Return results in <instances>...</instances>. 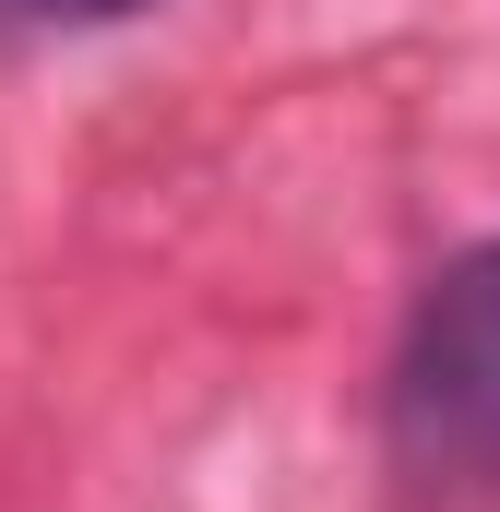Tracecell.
<instances>
[{
    "instance_id": "obj_1",
    "label": "cell",
    "mask_w": 500,
    "mask_h": 512,
    "mask_svg": "<svg viewBox=\"0 0 500 512\" xmlns=\"http://www.w3.org/2000/svg\"><path fill=\"white\" fill-rule=\"evenodd\" d=\"M381 429L417 501H500V239L453 251L417 286Z\"/></svg>"
},
{
    "instance_id": "obj_2",
    "label": "cell",
    "mask_w": 500,
    "mask_h": 512,
    "mask_svg": "<svg viewBox=\"0 0 500 512\" xmlns=\"http://www.w3.org/2000/svg\"><path fill=\"white\" fill-rule=\"evenodd\" d=\"M36 12H60V24H120V12H143V0H36Z\"/></svg>"
}]
</instances>
